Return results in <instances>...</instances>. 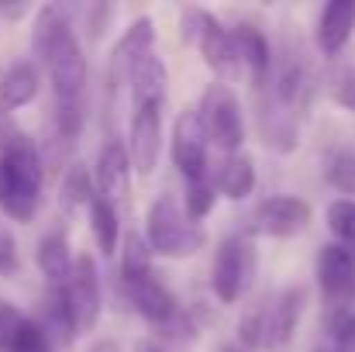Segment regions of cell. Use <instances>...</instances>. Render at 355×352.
Wrapping results in <instances>:
<instances>
[{
    "label": "cell",
    "mask_w": 355,
    "mask_h": 352,
    "mask_svg": "<svg viewBox=\"0 0 355 352\" xmlns=\"http://www.w3.org/2000/svg\"><path fill=\"white\" fill-rule=\"evenodd\" d=\"M42 180L38 145L10 121H0V215L28 225L42 204Z\"/></svg>",
    "instance_id": "6da1fadb"
},
{
    "label": "cell",
    "mask_w": 355,
    "mask_h": 352,
    "mask_svg": "<svg viewBox=\"0 0 355 352\" xmlns=\"http://www.w3.org/2000/svg\"><path fill=\"white\" fill-rule=\"evenodd\" d=\"M31 49L49 69L55 101H80L87 87V56L59 7H42L31 31Z\"/></svg>",
    "instance_id": "7a4b0ae2"
},
{
    "label": "cell",
    "mask_w": 355,
    "mask_h": 352,
    "mask_svg": "<svg viewBox=\"0 0 355 352\" xmlns=\"http://www.w3.org/2000/svg\"><path fill=\"white\" fill-rule=\"evenodd\" d=\"M304 315V287H286L279 290L272 301H266L262 308H255L241 325V346L248 349H269V352H283L290 346L297 321Z\"/></svg>",
    "instance_id": "3957f363"
},
{
    "label": "cell",
    "mask_w": 355,
    "mask_h": 352,
    "mask_svg": "<svg viewBox=\"0 0 355 352\" xmlns=\"http://www.w3.org/2000/svg\"><path fill=\"white\" fill-rule=\"evenodd\" d=\"M145 242H148V252L152 255H162V259H187L193 255L197 249H204V232L200 225H193L176 197H159L152 201L148 215H145Z\"/></svg>",
    "instance_id": "277c9868"
},
{
    "label": "cell",
    "mask_w": 355,
    "mask_h": 352,
    "mask_svg": "<svg viewBox=\"0 0 355 352\" xmlns=\"http://www.w3.org/2000/svg\"><path fill=\"white\" fill-rule=\"evenodd\" d=\"M255 266H259L255 242H252L248 235H228V238L218 245L214 269H211L214 294H218L225 304H235L241 294H248V287H252V280H255Z\"/></svg>",
    "instance_id": "5b68a950"
},
{
    "label": "cell",
    "mask_w": 355,
    "mask_h": 352,
    "mask_svg": "<svg viewBox=\"0 0 355 352\" xmlns=\"http://www.w3.org/2000/svg\"><path fill=\"white\" fill-rule=\"evenodd\" d=\"M197 117H200V124H204L207 142H214L218 149H225V152H232V156L241 149V142H245V117H241L238 97L225 83H211V87L204 90Z\"/></svg>",
    "instance_id": "8992f818"
},
{
    "label": "cell",
    "mask_w": 355,
    "mask_h": 352,
    "mask_svg": "<svg viewBox=\"0 0 355 352\" xmlns=\"http://www.w3.org/2000/svg\"><path fill=\"white\" fill-rule=\"evenodd\" d=\"M183 42L187 45H197L204 62L214 69V73H235V49H232V31L211 14V10H200V7H190L183 14Z\"/></svg>",
    "instance_id": "52a82bcc"
},
{
    "label": "cell",
    "mask_w": 355,
    "mask_h": 352,
    "mask_svg": "<svg viewBox=\"0 0 355 352\" xmlns=\"http://www.w3.org/2000/svg\"><path fill=\"white\" fill-rule=\"evenodd\" d=\"M311 204L304 197H290V194H276L255 204L252 211V228L269 238H293L311 225Z\"/></svg>",
    "instance_id": "ba28073f"
},
{
    "label": "cell",
    "mask_w": 355,
    "mask_h": 352,
    "mask_svg": "<svg viewBox=\"0 0 355 352\" xmlns=\"http://www.w3.org/2000/svg\"><path fill=\"white\" fill-rule=\"evenodd\" d=\"M162 152V104L135 108L131 117V138H128V162L138 176H152Z\"/></svg>",
    "instance_id": "9c48e42d"
},
{
    "label": "cell",
    "mask_w": 355,
    "mask_h": 352,
    "mask_svg": "<svg viewBox=\"0 0 355 352\" xmlns=\"http://www.w3.org/2000/svg\"><path fill=\"white\" fill-rule=\"evenodd\" d=\"M66 297L76 318V332H94L101 318V276H97L94 255H76L69 283H66Z\"/></svg>",
    "instance_id": "30bf717a"
},
{
    "label": "cell",
    "mask_w": 355,
    "mask_h": 352,
    "mask_svg": "<svg viewBox=\"0 0 355 352\" xmlns=\"http://www.w3.org/2000/svg\"><path fill=\"white\" fill-rule=\"evenodd\" d=\"M173 162L187 183L207 180V135L197 111H183L173 124Z\"/></svg>",
    "instance_id": "8fae6325"
},
{
    "label": "cell",
    "mask_w": 355,
    "mask_h": 352,
    "mask_svg": "<svg viewBox=\"0 0 355 352\" xmlns=\"http://www.w3.org/2000/svg\"><path fill=\"white\" fill-rule=\"evenodd\" d=\"M318 283L335 301V308L355 301V252L331 242L318 255Z\"/></svg>",
    "instance_id": "7c38bea8"
},
{
    "label": "cell",
    "mask_w": 355,
    "mask_h": 352,
    "mask_svg": "<svg viewBox=\"0 0 355 352\" xmlns=\"http://www.w3.org/2000/svg\"><path fill=\"white\" fill-rule=\"evenodd\" d=\"M0 352H52V342L35 318L0 301Z\"/></svg>",
    "instance_id": "4fadbf2b"
},
{
    "label": "cell",
    "mask_w": 355,
    "mask_h": 352,
    "mask_svg": "<svg viewBox=\"0 0 355 352\" xmlns=\"http://www.w3.org/2000/svg\"><path fill=\"white\" fill-rule=\"evenodd\" d=\"M128 73V83H131V97H135V108H148V104H162L166 101V83H169V73H166V62L152 52L138 56L135 62L124 66Z\"/></svg>",
    "instance_id": "5bb4252c"
},
{
    "label": "cell",
    "mask_w": 355,
    "mask_h": 352,
    "mask_svg": "<svg viewBox=\"0 0 355 352\" xmlns=\"http://www.w3.org/2000/svg\"><path fill=\"white\" fill-rule=\"evenodd\" d=\"M124 294H128L131 308H135L145 321H152V325H169V321L176 318V301H173V294H169L155 276L128 280V283H124Z\"/></svg>",
    "instance_id": "9a60e30c"
},
{
    "label": "cell",
    "mask_w": 355,
    "mask_h": 352,
    "mask_svg": "<svg viewBox=\"0 0 355 352\" xmlns=\"http://www.w3.org/2000/svg\"><path fill=\"white\" fill-rule=\"evenodd\" d=\"M232 49H235L238 69H245L255 83H262L272 69V49L269 38L255 24H235L232 28Z\"/></svg>",
    "instance_id": "2e32d148"
},
{
    "label": "cell",
    "mask_w": 355,
    "mask_h": 352,
    "mask_svg": "<svg viewBox=\"0 0 355 352\" xmlns=\"http://www.w3.org/2000/svg\"><path fill=\"white\" fill-rule=\"evenodd\" d=\"M38 87H42V76H38V66L31 59L10 62L0 76V111L10 115V111L28 108L38 97Z\"/></svg>",
    "instance_id": "e0dca14e"
},
{
    "label": "cell",
    "mask_w": 355,
    "mask_h": 352,
    "mask_svg": "<svg viewBox=\"0 0 355 352\" xmlns=\"http://www.w3.org/2000/svg\"><path fill=\"white\" fill-rule=\"evenodd\" d=\"M355 31V0H331L318 17V45L324 56H335L345 49Z\"/></svg>",
    "instance_id": "ac0fdd59"
},
{
    "label": "cell",
    "mask_w": 355,
    "mask_h": 352,
    "mask_svg": "<svg viewBox=\"0 0 355 352\" xmlns=\"http://www.w3.org/2000/svg\"><path fill=\"white\" fill-rule=\"evenodd\" d=\"M128 176H131V162H128V149L121 142H107L101 149L97 159V183H101V197H107L111 204L128 194Z\"/></svg>",
    "instance_id": "d6986e66"
},
{
    "label": "cell",
    "mask_w": 355,
    "mask_h": 352,
    "mask_svg": "<svg viewBox=\"0 0 355 352\" xmlns=\"http://www.w3.org/2000/svg\"><path fill=\"white\" fill-rule=\"evenodd\" d=\"M35 259H38V269H42V276H45L49 287H66V283H69V273H73V252H69V242H66V235L62 232L42 235Z\"/></svg>",
    "instance_id": "ffe728a7"
},
{
    "label": "cell",
    "mask_w": 355,
    "mask_h": 352,
    "mask_svg": "<svg viewBox=\"0 0 355 352\" xmlns=\"http://www.w3.org/2000/svg\"><path fill=\"white\" fill-rule=\"evenodd\" d=\"M45 321L42 332L49 335V342L55 346H69L80 332H76V318H73V308H69V297H66V287H49V297H45V308H42Z\"/></svg>",
    "instance_id": "44dd1931"
},
{
    "label": "cell",
    "mask_w": 355,
    "mask_h": 352,
    "mask_svg": "<svg viewBox=\"0 0 355 352\" xmlns=\"http://www.w3.org/2000/svg\"><path fill=\"white\" fill-rule=\"evenodd\" d=\"M218 187H221L225 197L245 201L255 190V162H252V156H245V152L228 156L225 166H221V173H218Z\"/></svg>",
    "instance_id": "7402d4cb"
},
{
    "label": "cell",
    "mask_w": 355,
    "mask_h": 352,
    "mask_svg": "<svg viewBox=\"0 0 355 352\" xmlns=\"http://www.w3.org/2000/svg\"><path fill=\"white\" fill-rule=\"evenodd\" d=\"M97 197V190H94V176H90V169L83 166V162H69V169L62 173V180H59V204H62V211H80L83 204H90Z\"/></svg>",
    "instance_id": "603a6c76"
},
{
    "label": "cell",
    "mask_w": 355,
    "mask_h": 352,
    "mask_svg": "<svg viewBox=\"0 0 355 352\" xmlns=\"http://www.w3.org/2000/svg\"><path fill=\"white\" fill-rule=\"evenodd\" d=\"M90 228L97 238V249L104 255H114V249H118V208L101 194L90 201Z\"/></svg>",
    "instance_id": "cb8c5ba5"
},
{
    "label": "cell",
    "mask_w": 355,
    "mask_h": 352,
    "mask_svg": "<svg viewBox=\"0 0 355 352\" xmlns=\"http://www.w3.org/2000/svg\"><path fill=\"white\" fill-rule=\"evenodd\" d=\"M324 352H355V304L328 311L324 321Z\"/></svg>",
    "instance_id": "d4e9b609"
},
{
    "label": "cell",
    "mask_w": 355,
    "mask_h": 352,
    "mask_svg": "<svg viewBox=\"0 0 355 352\" xmlns=\"http://www.w3.org/2000/svg\"><path fill=\"white\" fill-rule=\"evenodd\" d=\"M152 276V252L141 232H128L124 238V259H121V283Z\"/></svg>",
    "instance_id": "484cf974"
},
{
    "label": "cell",
    "mask_w": 355,
    "mask_h": 352,
    "mask_svg": "<svg viewBox=\"0 0 355 352\" xmlns=\"http://www.w3.org/2000/svg\"><path fill=\"white\" fill-rule=\"evenodd\" d=\"M152 45H155V28H152V21H148V17H135L131 28H128L124 38H121L114 59H118L121 66H128V62H135L138 56L152 52Z\"/></svg>",
    "instance_id": "4316f807"
},
{
    "label": "cell",
    "mask_w": 355,
    "mask_h": 352,
    "mask_svg": "<svg viewBox=\"0 0 355 352\" xmlns=\"http://www.w3.org/2000/svg\"><path fill=\"white\" fill-rule=\"evenodd\" d=\"M324 176H328V183L338 194H349V201H352L355 197V149H349V145L331 149V156L324 162Z\"/></svg>",
    "instance_id": "83f0119b"
},
{
    "label": "cell",
    "mask_w": 355,
    "mask_h": 352,
    "mask_svg": "<svg viewBox=\"0 0 355 352\" xmlns=\"http://www.w3.org/2000/svg\"><path fill=\"white\" fill-rule=\"evenodd\" d=\"M328 228L335 232L338 245H345V249L355 252V201L342 197V201L328 204Z\"/></svg>",
    "instance_id": "f1b7e54d"
},
{
    "label": "cell",
    "mask_w": 355,
    "mask_h": 352,
    "mask_svg": "<svg viewBox=\"0 0 355 352\" xmlns=\"http://www.w3.org/2000/svg\"><path fill=\"white\" fill-rule=\"evenodd\" d=\"M214 201H218V194H214V183H211V180H193V183H187V218H190L193 225L214 211Z\"/></svg>",
    "instance_id": "f546056e"
},
{
    "label": "cell",
    "mask_w": 355,
    "mask_h": 352,
    "mask_svg": "<svg viewBox=\"0 0 355 352\" xmlns=\"http://www.w3.org/2000/svg\"><path fill=\"white\" fill-rule=\"evenodd\" d=\"M55 135L62 142H73L83 128V101H55Z\"/></svg>",
    "instance_id": "4dcf8cb0"
},
{
    "label": "cell",
    "mask_w": 355,
    "mask_h": 352,
    "mask_svg": "<svg viewBox=\"0 0 355 352\" xmlns=\"http://www.w3.org/2000/svg\"><path fill=\"white\" fill-rule=\"evenodd\" d=\"M331 101L355 115V66H345L331 76Z\"/></svg>",
    "instance_id": "1f68e13d"
},
{
    "label": "cell",
    "mask_w": 355,
    "mask_h": 352,
    "mask_svg": "<svg viewBox=\"0 0 355 352\" xmlns=\"http://www.w3.org/2000/svg\"><path fill=\"white\" fill-rule=\"evenodd\" d=\"M21 273V252H17V238L14 232L0 221V276H17Z\"/></svg>",
    "instance_id": "d6a6232c"
},
{
    "label": "cell",
    "mask_w": 355,
    "mask_h": 352,
    "mask_svg": "<svg viewBox=\"0 0 355 352\" xmlns=\"http://www.w3.org/2000/svg\"><path fill=\"white\" fill-rule=\"evenodd\" d=\"M0 14H3L7 21H17V17L28 14V3H0Z\"/></svg>",
    "instance_id": "836d02e7"
},
{
    "label": "cell",
    "mask_w": 355,
    "mask_h": 352,
    "mask_svg": "<svg viewBox=\"0 0 355 352\" xmlns=\"http://www.w3.org/2000/svg\"><path fill=\"white\" fill-rule=\"evenodd\" d=\"M138 352H166V349H162L159 342H141V349Z\"/></svg>",
    "instance_id": "e575fe53"
},
{
    "label": "cell",
    "mask_w": 355,
    "mask_h": 352,
    "mask_svg": "<svg viewBox=\"0 0 355 352\" xmlns=\"http://www.w3.org/2000/svg\"><path fill=\"white\" fill-rule=\"evenodd\" d=\"M94 352H121V349H118V342H101Z\"/></svg>",
    "instance_id": "d590c367"
},
{
    "label": "cell",
    "mask_w": 355,
    "mask_h": 352,
    "mask_svg": "<svg viewBox=\"0 0 355 352\" xmlns=\"http://www.w3.org/2000/svg\"><path fill=\"white\" fill-rule=\"evenodd\" d=\"M221 352H245V349H241V346H225Z\"/></svg>",
    "instance_id": "8d00e7d4"
}]
</instances>
